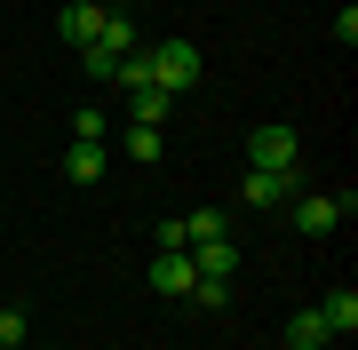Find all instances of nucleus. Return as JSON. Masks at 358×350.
<instances>
[{"instance_id":"obj_15","label":"nucleus","mask_w":358,"mask_h":350,"mask_svg":"<svg viewBox=\"0 0 358 350\" xmlns=\"http://www.w3.org/2000/svg\"><path fill=\"white\" fill-rule=\"evenodd\" d=\"M112 80H120L128 96H136V88H152V56H143V48H136V56H120V72H112Z\"/></svg>"},{"instance_id":"obj_6","label":"nucleus","mask_w":358,"mask_h":350,"mask_svg":"<svg viewBox=\"0 0 358 350\" xmlns=\"http://www.w3.org/2000/svg\"><path fill=\"white\" fill-rule=\"evenodd\" d=\"M183 255H192L199 279H231V271H239V247H231V239H192Z\"/></svg>"},{"instance_id":"obj_7","label":"nucleus","mask_w":358,"mask_h":350,"mask_svg":"<svg viewBox=\"0 0 358 350\" xmlns=\"http://www.w3.org/2000/svg\"><path fill=\"white\" fill-rule=\"evenodd\" d=\"M56 32H64V40H72V48H88V40L103 32V0H72V8H64V16H56Z\"/></svg>"},{"instance_id":"obj_16","label":"nucleus","mask_w":358,"mask_h":350,"mask_svg":"<svg viewBox=\"0 0 358 350\" xmlns=\"http://www.w3.org/2000/svg\"><path fill=\"white\" fill-rule=\"evenodd\" d=\"M192 302H199V311H223V302H231V279H199Z\"/></svg>"},{"instance_id":"obj_4","label":"nucleus","mask_w":358,"mask_h":350,"mask_svg":"<svg viewBox=\"0 0 358 350\" xmlns=\"http://www.w3.org/2000/svg\"><path fill=\"white\" fill-rule=\"evenodd\" d=\"M192 286H199L192 255H183V247H152V295H167V302H192Z\"/></svg>"},{"instance_id":"obj_14","label":"nucleus","mask_w":358,"mask_h":350,"mask_svg":"<svg viewBox=\"0 0 358 350\" xmlns=\"http://www.w3.org/2000/svg\"><path fill=\"white\" fill-rule=\"evenodd\" d=\"M183 239H231V223L215 207H192V215H183Z\"/></svg>"},{"instance_id":"obj_8","label":"nucleus","mask_w":358,"mask_h":350,"mask_svg":"<svg viewBox=\"0 0 358 350\" xmlns=\"http://www.w3.org/2000/svg\"><path fill=\"white\" fill-rule=\"evenodd\" d=\"M88 48H103V56H136V16H128V8H103V32L88 40Z\"/></svg>"},{"instance_id":"obj_18","label":"nucleus","mask_w":358,"mask_h":350,"mask_svg":"<svg viewBox=\"0 0 358 350\" xmlns=\"http://www.w3.org/2000/svg\"><path fill=\"white\" fill-rule=\"evenodd\" d=\"M8 342H24V311H0V350Z\"/></svg>"},{"instance_id":"obj_13","label":"nucleus","mask_w":358,"mask_h":350,"mask_svg":"<svg viewBox=\"0 0 358 350\" xmlns=\"http://www.w3.org/2000/svg\"><path fill=\"white\" fill-rule=\"evenodd\" d=\"M120 152H128V159H143V168H159V152H167V143H159V128H136V119H128Z\"/></svg>"},{"instance_id":"obj_1","label":"nucleus","mask_w":358,"mask_h":350,"mask_svg":"<svg viewBox=\"0 0 358 350\" xmlns=\"http://www.w3.org/2000/svg\"><path fill=\"white\" fill-rule=\"evenodd\" d=\"M247 168H271V175H294V168H303V136H294L287 119H263V128L247 136Z\"/></svg>"},{"instance_id":"obj_12","label":"nucleus","mask_w":358,"mask_h":350,"mask_svg":"<svg viewBox=\"0 0 358 350\" xmlns=\"http://www.w3.org/2000/svg\"><path fill=\"white\" fill-rule=\"evenodd\" d=\"M327 342H334V335H327L319 311H294V319H287V350H327Z\"/></svg>"},{"instance_id":"obj_10","label":"nucleus","mask_w":358,"mask_h":350,"mask_svg":"<svg viewBox=\"0 0 358 350\" xmlns=\"http://www.w3.org/2000/svg\"><path fill=\"white\" fill-rule=\"evenodd\" d=\"M103 168H112V152H103V143H72V152H64V175H72V183H96Z\"/></svg>"},{"instance_id":"obj_19","label":"nucleus","mask_w":358,"mask_h":350,"mask_svg":"<svg viewBox=\"0 0 358 350\" xmlns=\"http://www.w3.org/2000/svg\"><path fill=\"white\" fill-rule=\"evenodd\" d=\"M8 350H24V342H8Z\"/></svg>"},{"instance_id":"obj_2","label":"nucleus","mask_w":358,"mask_h":350,"mask_svg":"<svg viewBox=\"0 0 358 350\" xmlns=\"http://www.w3.org/2000/svg\"><path fill=\"white\" fill-rule=\"evenodd\" d=\"M350 207H358L350 191H294V231H303V239H327L334 223H350Z\"/></svg>"},{"instance_id":"obj_17","label":"nucleus","mask_w":358,"mask_h":350,"mask_svg":"<svg viewBox=\"0 0 358 350\" xmlns=\"http://www.w3.org/2000/svg\"><path fill=\"white\" fill-rule=\"evenodd\" d=\"M152 247H192V239H183V215H167V223H152Z\"/></svg>"},{"instance_id":"obj_3","label":"nucleus","mask_w":358,"mask_h":350,"mask_svg":"<svg viewBox=\"0 0 358 350\" xmlns=\"http://www.w3.org/2000/svg\"><path fill=\"white\" fill-rule=\"evenodd\" d=\"M143 56H152V80H159L167 96L199 88V48H192V40H159V48H143Z\"/></svg>"},{"instance_id":"obj_9","label":"nucleus","mask_w":358,"mask_h":350,"mask_svg":"<svg viewBox=\"0 0 358 350\" xmlns=\"http://www.w3.org/2000/svg\"><path fill=\"white\" fill-rule=\"evenodd\" d=\"M167 112H176V96H167L159 80H152V88H136V96H128V119H136V128H159Z\"/></svg>"},{"instance_id":"obj_11","label":"nucleus","mask_w":358,"mask_h":350,"mask_svg":"<svg viewBox=\"0 0 358 350\" xmlns=\"http://www.w3.org/2000/svg\"><path fill=\"white\" fill-rule=\"evenodd\" d=\"M319 319H327V335H358V295H350V286H334V295L319 302Z\"/></svg>"},{"instance_id":"obj_5","label":"nucleus","mask_w":358,"mask_h":350,"mask_svg":"<svg viewBox=\"0 0 358 350\" xmlns=\"http://www.w3.org/2000/svg\"><path fill=\"white\" fill-rule=\"evenodd\" d=\"M294 191H303V175H271V168H247V183H239L247 207H279V199H294Z\"/></svg>"}]
</instances>
